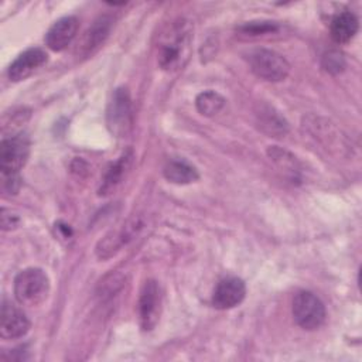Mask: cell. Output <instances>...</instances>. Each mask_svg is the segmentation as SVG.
<instances>
[{
	"label": "cell",
	"mask_w": 362,
	"mask_h": 362,
	"mask_svg": "<svg viewBox=\"0 0 362 362\" xmlns=\"http://www.w3.org/2000/svg\"><path fill=\"white\" fill-rule=\"evenodd\" d=\"M140 229H141V222L139 219H133V221H129L126 225H123L122 229L107 233L96 246L98 257L107 259L113 256L116 252L120 250L123 245L130 242Z\"/></svg>",
	"instance_id": "30bf717a"
},
{
	"label": "cell",
	"mask_w": 362,
	"mask_h": 362,
	"mask_svg": "<svg viewBox=\"0 0 362 362\" xmlns=\"http://www.w3.org/2000/svg\"><path fill=\"white\" fill-rule=\"evenodd\" d=\"M358 18L351 11H342L337 14L331 21V37L338 44L351 41L358 33Z\"/></svg>",
	"instance_id": "9a60e30c"
},
{
	"label": "cell",
	"mask_w": 362,
	"mask_h": 362,
	"mask_svg": "<svg viewBox=\"0 0 362 362\" xmlns=\"http://www.w3.org/2000/svg\"><path fill=\"white\" fill-rule=\"evenodd\" d=\"M246 296V286L239 277L221 280L212 294V304L218 310H229L239 305Z\"/></svg>",
	"instance_id": "ba28073f"
},
{
	"label": "cell",
	"mask_w": 362,
	"mask_h": 362,
	"mask_svg": "<svg viewBox=\"0 0 362 362\" xmlns=\"http://www.w3.org/2000/svg\"><path fill=\"white\" fill-rule=\"evenodd\" d=\"M47 62V52L41 48H28L21 52L8 68V78L13 82L28 78L37 68Z\"/></svg>",
	"instance_id": "4fadbf2b"
},
{
	"label": "cell",
	"mask_w": 362,
	"mask_h": 362,
	"mask_svg": "<svg viewBox=\"0 0 362 362\" xmlns=\"http://www.w3.org/2000/svg\"><path fill=\"white\" fill-rule=\"evenodd\" d=\"M239 31L247 37H257L277 31V25L270 21H250L249 24L242 25Z\"/></svg>",
	"instance_id": "ffe728a7"
},
{
	"label": "cell",
	"mask_w": 362,
	"mask_h": 362,
	"mask_svg": "<svg viewBox=\"0 0 362 362\" xmlns=\"http://www.w3.org/2000/svg\"><path fill=\"white\" fill-rule=\"evenodd\" d=\"M30 329V321L25 314L8 301H3L0 313V337L3 339H17Z\"/></svg>",
	"instance_id": "9c48e42d"
},
{
	"label": "cell",
	"mask_w": 362,
	"mask_h": 362,
	"mask_svg": "<svg viewBox=\"0 0 362 362\" xmlns=\"http://www.w3.org/2000/svg\"><path fill=\"white\" fill-rule=\"evenodd\" d=\"M106 123L117 137L129 132L132 126V100L126 88H117L113 92L106 112Z\"/></svg>",
	"instance_id": "8992f818"
},
{
	"label": "cell",
	"mask_w": 362,
	"mask_h": 362,
	"mask_svg": "<svg viewBox=\"0 0 362 362\" xmlns=\"http://www.w3.org/2000/svg\"><path fill=\"white\" fill-rule=\"evenodd\" d=\"M164 177L174 184H189L198 180V171L182 160H171L164 167Z\"/></svg>",
	"instance_id": "e0dca14e"
},
{
	"label": "cell",
	"mask_w": 362,
	"mask_h": 362,
	"mask_svg": "<svg viewBox=\"0 0 362 362\" xmlns=\"http://www.w3.org/2000/svg\"><path fill=\"white\" fill-rule=\"evenodd\" d=\"M259 127L270 137H281L288 132V123L284 117L270 106H260L256 113Z\"/></svg>",
	"instance_id": "2e32d148"
},
{
	"label": "cell",
	"mask_w": 362,
	"mask_h": 362,
	"mask_svg": "<svg viewBox=\"0 0 362 362\" xmlns=\"http://www.w3.org/2000/svg\"><path fill=\"white\" fill-rule=\"evenodd\" d=\"M197 110L204 116H214L225 106V99L215 90H205L195 99Z\"/></svg>",
	"instance_id": "ac0fdd59"
},
{
	"label": "cell",
	"mask_w": 362,
	"mask_h": 362,
	"mask_svg": "<svg viewBox=\"0 0 362 362\" xmlns=\"http://www.w3.org/2000/svg\"><path fill=\"white\" fill-rule=\"evenodd\" d=\"M161 314V291L156 280H147L139 297V322L144 331L153 329Z\"/></svg>",
	"instance_id": "52a82bcc"
},
{
	"label": "cell",
	"mask_w": 362,
	"mask_h": 362,
	"mask_svg": "<svg viewBox=\"0 0 362 362\" xmlns=\"http://www.w3.org/2000/svg\"><path fill=\"white\" fill-rule=\"evenodd\" d=\"M269 156H270V158L280 167V168H283V170H286L287 173H290V174H293V175H296L297 174V163H296V157H293L288 151H286V150H281V148H279L277 146H273V147H270L269 148Z\"/></svg>",
	"instance_id": "d6986e66"
},
{
	"label": "cell",
	"mask_w": 362,
	"mask_h": 362,
	"mask_svg": "<svg viewBox=\"0 0 362 362\" xmlns=\"http://www.w3.org/2000/svg\"><path fill=\"white\" fill-rule=\"evenodd\" d=\"M293 317L298 327L307 331L320 328L327 317L324 303L311 291H298L293 300Z\"/></svg>",
	"instance_id": "277c9868"
},
{
	"label": "cell",
	"mask_w": 362,
	"mask_h": 362,
	"mask_svg": "<svg viewBox=\"0 0 362 362\" xmlns=\"http://www.w3.org/2000/svg\"><path fill=\"white\" fill-rule=\"evenodd\" d=\"M30 153L28 139L24 134L10 136L0 144V170L1 175H17L24 167Z\"/></svg>",
	"instance_id": "5b68a950"
},
{
	"label": "cell",
	"mask_w": 362,
	"mask_h": 362,
	"mask_svg": "<svg viewBox=\"0 0 362 362\" xmlns=\"http://www.w3.org/2000/svg\"><path fill=\"white\" fill-rule=\"evenodd\" d=\"M321 65H322L325 72L335 75V74H339V72L344 71V68H345V58L338 51H329V52H327L322 57Z\"/></svg>",
	"instance_id": "44dd1931"
},
{
	"label": "cell",
	"mask_w": 362,
	"mask_h": 362,
	"mask_svg": "<svg viewBox=\"0 0 362 362\" xmlns=\"http://www.w3.org/2000/svg\"><path fill=\"white\" fill-rule=\"evenodd\" d=\"M49 293V279L42 269L28 267L14 279V297L25 307H37L45 301Z\"/></svg>",
	"instance_id": "7a4b0ae2"
},
{
	"label": "cell",
	"mask_w": 362,
	"mask_h": 362,
	"mask_svg": "<svg viewBox=\"0 0 362 362\" xmlns=\"http://www.w3.org/2000/svg\"><path fill=\"white\" fill-rule=\"evenodd\" d=\"M192 30L188 21L177 20L161 35L158 44V65L164 71L182 68L189 55Z\"/></svg>",
	"instance_id": "6da1fadb"
},
{
	"label": "cell",
	"mask_w": 362,
	"mask_h": 362,
	"mask_svg": "<svg viewBox=\"0 0 362 362\" xmlns=\"http://www.w3.org/2000/svg\"><path fill=\"white\" fill-rule=\"evenodd\" d=\"M133 158V151L129 148L120 157H117V160L107 165L102 178V184L99 187V195L112 194L123 182V178H126L127 173L130 171Z\"/></svg>",
	"instance_id": "5bb4252c"
},
{
	"label": "cell",
	"mask_w": 362,
	"mask_h": 362,
	"mask_svg": "<svg viewBox=\"0 0 362 362\" xmlns=\"http://www.w3.org/2000/svg\"><path fill=\"white\" fill-rule=\"evenodd\" d=\"M17 222H18V218L16 215H13L11 212H8L4 208L1 209V228L4 230L14 228L17 225Z\"/></svg>",
	"instance_id": "7402d4cb"
},
{
	"label": "cell",
	"mask_w": 362,
	"mask_h": 362,
	"mask_svg": "<svg viewBox=\"0 0 362 362\" xmlns=\"http://www.w3.org/2000/svg\"><path fill=\"white\" fill-rule=\"evenodd\" d=\"M79 28V20L74 16H66L57 20L45 34V42L52 51L65 49L75 38Z\"/></svg>",
	"instance_id": "7c38bea8"
},
{
	"label": "cell",
	"mask_w": 362,
	"mask_h": 362,
	"mask_svg": "<svg viewBox=\"0 0 362 362\" xmlns=\"http://www.w3.org/2000/svg\"><path fill=\"white\" fill-rule=\"evenodd\" d=\"M247 62L257 78L269 82H280L286 79L290 72L287 59L279 52L266 48L253 49L247 55Z\"/></svg>",
	"instance_id": "3957f363"
},
{
	"label": "cell",
	"mask_w": 362,
	"mask_h": 362,
	"mask_svg": "<svg viewBox=\"0 0 362 362\" xmlns=\"http://www.w3.org/2000/svg\"><path fill=\"white\" fill-rule=\"evenodd\" d=\"M113 20L109 16H100L93 21V24L85 31V34L81 38V42L78 44V54L81 57H89L95 51H98L106 38L109 37V33L112 30Z\"/></svg>",
	"instance_id": "8fae6325"
}]
</instances>
